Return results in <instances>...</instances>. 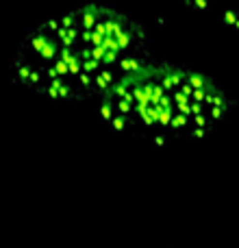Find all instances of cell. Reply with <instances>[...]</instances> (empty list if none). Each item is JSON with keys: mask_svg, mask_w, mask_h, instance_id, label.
Instances as JSON below:
<instances>
[{"mask_svg": "<svg viewBox=\"0 0 239 248\" xmlns=\"http://www.w3.org/2000/svg\"><path fill=\"white\" fill-rule=\"evenodd\" d=\"M48 83H52V85L59 90V100H72V103H76V100H83L85 98V94H81V92H76L72 85H70L68 81H65L63 77H57V78H50Z\"/></svg>", "mask_w": 239, "mask_h": 248, "instance_id": "1", "label": "cell"}, {"mask_svg": "<svg viewBox=\"0 0 239 248\" xmlns=\"http://www.w3.org/2000/svg\"><path fill=\"white\" fill-rule=\"evenodd\" d=\"M187 81L194 85V90H198V87H202V90H211V92H218L220 85L213 81L211 77H207V74L198 72V70H187Z\"/></svg>", "mask_w": 239, "mask_h": 248, "instance_id": "2", "label": "cell"}, {"mask_svg": "<svg viewBox=\"0 0 239 248\" xmlns=\"http://www.w3.org/2000/svg\"><path fill=\"white\" fill-rule=\"evenodd\" d=\"M94 83H96V92L100 94H105V92L109 90V87L116 83V77H113V68H103L98 74H94Z\"/></svg>", "mask_w": 239, "mask_h": 248, "instance_id": "3", "label": "cell"}, {"mask_svg": "<svg viewBox=\"0 0 239 248\" xmlns=\"http://www.w3.org/2000/svg\"><path fill=\"white\" fill-rule=\"evenodd\" d=\"M185 7L189 9H198V11H209V9H213L215 4H220L222 0H183ZM237 9H239V0H235Z\"/></svg>", "mask_w": 239, "mask_h": 248, "instance_id": "4", "label": "cell"}, {"mask_svg": "<svg viewBox=\"0 0 239 248\" xmlns=\"http://www.w3.org/2000/svg\"><path fill=\"white\" fill-rule=\"evenodd\" d=\"M126 124H131V120H128V116H124V113H116L111 120V131L113 133H122L124 128H126Z\"/></svg>", "mask_w": 239, "mask_h": 248, "instance_id": "5", "label": "cell"}, {"mask_svg": "<svg viewBox=\"0 0 239 248\" xmlns=\"http://www.w3.org/2000/svg\"><path fill=\"white\" fill-rule=\"evenodd\" d=\"M187 122H189V116H185V113L176 111L174 118H172V122H170V128H174V131H183V128L187 126Z\"/></svg>", "mask_w": 239, "mask_h": 248, "instance_id": "6", "label": "cell"}, {"mask_svg": "<svg viewBox=\"0 0 239 248\" xmlns=\"http://www.w3.org/2000/svg\"><path fill=\"white\" fill-rule=\"evenodd\" d=\"M52 65H55V70L59 72V77H63V78H65V77H70V65L65 63L63 59H59V57H57V59L52 61Z\"/></svg>", "mask_w": 239, "mask_h": 248, "instance_id": "7", "label": "cell"}, {"mask_svg": "<svg viewBox=\"0 0 239 248\" xmlns=\"http://www.w3.org/2000/svg\"><path fill=\"white\" fill-rule=\"evenodd\" d=\"M226 113H228V109H224V107H211L209 116H211V120L213 122H220V120L226 118Z\"/></svg>", "mask_w": 239, "mask_h": 248, "instance_id": "8", "label": "cell"}, {"mask_svg": "<svg viewBox=\"0 0 239 248\" xmlns=\"http://www.w3.org/2000/svg\"><path fill=\"white\" fill-rule=\"evenodd\" d=\"M209 94H215V92H211V90H202V87H198V90H194V96H192V98H194V100H200V103H205L207 96H209Z\"/></svg>", "mask_w": 239, "mask_h": 248, "instance_id": "9", "label": "cell"}, {"mask_svg": "<svg viewBox=\"0 0 239 248\" xmlns=\"http://www.w3.org/2000/svg\"><path fill=\"white\" fill-rule=\"evenodd\" d=\"M174 103L176 105H187V103H192V96L183 94L180 90H174Z\"/></svg>", "mask_w": 239, "mask_h": 248, "instance_id": "10", "label": "cell"}, {"mask_svg": "<svg viewBox=\"0 0 239 248\" xmlns=\"http://www.w3.org/2000/svg\"><path fill=\"white\" fill-rule=\"evenodd\" d=\"M207 133H211L207 126H196L192 133H189V135H192V140H202V137H205Z\"/></svg>", "mask_w": 239, "mask_h": 248, "instance_id": "11", "label": "cell"}, {"mask_svg": "<svg viewBox=\"0 0 239 248\" xmlns=\"http://www.w3.org/2000/svg\"><path fill=\"white\" fill-rule=\"evenodd\" d=\"M176 111L185 113V116H194V111H192V103H187V105H176Z\"/></svg>", "mask_w": 239, "mask_h": 248, "instance_id": "12", "label": "cell"}, {"mask_svg": "<svg viewBox=\"0 0 239 248\" xmlns=\"http://www.w3.org/2000/svg\"><path fill=\"white\" fill-rule=\"evenodd\" d=\"M202 107H207V105H205V103H200V100H192V111H194V116L202 113Z\"/></svg>", "mask_w": 239, "mask_h": 248, "instance_id": "13", "label": "cell"}, {"mask_svg": "<svg viewBox=\"0 0 239 248\" xmlns=\"http://www.w3.org/2000/svg\"><path fill=\"white\" fill-rule=\"evenodd\" d=\"M154 148H163L165 146V141H167V137L165 135H154Z\"/></svg>", "mask_w": 239, "mask_h": 248, "instance_id": "14", "label": "cell"}]
</instances>
